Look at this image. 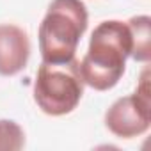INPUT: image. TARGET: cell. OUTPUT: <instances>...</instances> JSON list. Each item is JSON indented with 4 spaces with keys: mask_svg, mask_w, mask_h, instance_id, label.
Here are the masks:
<instances>
[{
    "mask_svg": "<svg viewBox=\"0 0 151 151\" xmlns=\"http://www.w3.org/2000/svg\"><path fill=\"white\" fill-rule=\"evenodd\" d=\"M132 55V34L126 22L103 20L89 37V46L78 60L80 77L86 87L105 93L114 89L126 73Z\"/></svg>",
    "mask_w": 151,
    "mask_h": 151,
    "instance_id": "cell-1",
    "label": "cell"
},
{
    "mask_svg": "<svg viewBox=\"0 0 151 151\" xmlns=\"http://www.w3.org/2000/svg\"><path fill=\"white\" fill-rule=\"evenodd\" d=\"M87 27L89 13L82 0H52L37 29L41 60L48 64L75 60Z\"/></svg>",
    "mask_w": 151,
    "mask_h": 151,
    "instance_id": "cell-2",
    "label": "cell"
},
{
    "mask_svg": "<svg viewBox=\"0 0 151 151\" xmlns=\"http://www.w3.org/2000/svg\"><path fill=\"white\" fill-rule=\"evenodd\" d=\"M86 84L80 77L78 60L64 64L41 62L36 71L32 96L37 109L50 117L71 114L84 98Z\"/></svg>",
    "mask_w": 151,
    "mask_h": 151,
    "instance_id": "cell-3",
    "label": "cell"
},
{
    "mask_svg": "<svg viewBox=\"0 0 151 151\" xmlns=\"http://www.w3.org/2000/svg\"><path fill=\"white\" fill-rule=\"evenodd\" d=\"M149 66L142 69L137 87L132 94L117 98L103 116L105 128L117 139L142 137L151 128V86Z\"/></svg>",
    "mask_w": 151,
    "mask_h": 151,
    "instance_id": "cell-4",
    "label": "cell"
},
{
    "mask_svg": "<svg viewBox=\"0 0 151 151\" xmlns=\"http://www.w3.org/2000/svg\"><path fill=\"white\" fill-rule=\"evenodd\" d=\"M30 37L14 23H0V77H16L30 59Z\"/></svg>",
    "mask_w": 151,
    "mask_h": 151,
    "instance_id": "cell-5",
    "label": "cell"
},
{
    "mask_svg": "<svg viewBox=\"0 0 151 151\" xmlns=\"http://www.w3.org/2000/svg\"><path fill=\"white\" fill-rule=\"evenodd\" d=\"M132 34V55L135 62L149 64L151 60V18L147 14L132 16L128 22Z\"/></svg>",
    "mask_w": 151,
    "mask_h": 151,
    "instance_id": "cell-6",
    "label": "cell"
},
{
    "mask_svg": "<svg viewBox=\"0 0 151 151\" xmlns=\"http://www.w3.org/2000/svg\"><path fill=\"white\" fill-rule=\"evenodd\" d=\"M25 146V132L13 119H0V151H18Z\"/></svg>",
    "mask_w": 151,
    "mask_h": 151,
    "instance_id": "cell-7",
    "label": "cell"
}]
</instances>
